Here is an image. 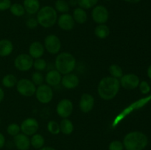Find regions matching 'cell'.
<instances>
[{
	"label": "cell",
	"instance_id": "6da1fadb",
	"mask_svg": "<svg viewBox=\"0 0 151 150\" xmlns=\"http://www.w3.org/2000/svg\"><path fill=\"white\" fill-rule=\"evenodd\" d=\"M120 82L118 79L112 76L104 77L100 81L97 87L99 96L104 100L113 99L118 94Z\"/></svg>",
	"mask_w": 151,
	"mask_h": 150
},
{
	"label": "cell",
	"instance_id": "7a4b0ae2",
	"mask_svg": "<svg viewBox=\"0 0 151 150\" xmlns=\"http://www.w3.org/2000/svg\"><path fill=\"white\" fill-rule=\"evenodd\" d=\"M148 144L147 135L139 131L127 134L123 139L124 148L126 150H143Z\"/></svg>",
	"mask_w": 151,
	"mask_h": 150
},
{
	"label": "cell",
	"instance_id": "3957f363",
	"mask_svg": "<svg viewBox=\"0 0 151 150\" xmlns=\"http://www.w3.org/2000/svg\"><path fill=\"white\" fill-rule=\"evenodd\" d=\"M36 19L38 22V24H40L43 27H52L57 22V11L52 6H44L40 8V10L37 13Z\"/></svg>",
	"mask_w": 151,
	"mask_h": 150
},
{
	"label": "cell",
	"instance_id": "277c9868",
	"mask_svg": "<svg viewBox=\"0 0 151 150\" xmlns=\"http://www.w3.org/2000/svg\"><path fill=\"white\" fill-rule=\"evenodd\" d=\"M55 68L62 74H67L73 71L76 65V60L72 54L62 52L56 57Z\"/></svg>",
	"mask_w": 151,
	"mask_h": 150
},
{
	"label": "cell",
	"instance_id": "5b68a950",
	"mask_svg": "<svg viewBox=\"0 0 151 150\" xmlns=\"http://www.w3.org/2000/svg\"><path fill=\"white\" fill-rule=\"evenodd\" d=\"M17 91L24 96H32L35 94V85L28 79H22L16 84Z\"/></svg>",
	"mask_w": 151,
	"mask_h": 150
},
{
	"label": "cell",
	"instance_id": "8992f818",
	"mask_svg": "<svg viewBox=\"0 0 151 150\" xmlns=\"http://www.w3.org/2000/svg\"><path fill=\"white\" fill-rule=\"evenodd\" d=\"M33 58L29 54H21L14 60V66L16 69L21 71H27L33 66Z\"/></svg>",
	"mask_w": 151,
	"mask_h": 150
},
{
	"label": "cell",
	"instance_id": "52a82bcc",
	"mask_svg": "<svg viewBox=\"0 0 151 150\" xmlns=\"http://www.w3.org/2000/svg\"><path fill=\"white\" fill-rule=\"evenodd\" d=\"M36 99L42 104H47L50 102L53 98V91L51 87L48 85H39L35 91Z\"/></svg>",
	"mask_w": 151,
	"mask_h": 150
},
{
	"label": "cell",
	"instance_id": "ba28073f",
	"mask_svg": "<svg viewBox=\"0 0 151 150\" xmlns=\"http://www.w3.org/2000/svg\"><path fill=\"white\" fill-rule=\"evenodd\" d=\"M91 17L94 22L99 24H105L109 20V13L108 9L105 6L99 4L93 7L91 11Z\"/></svg>",
	"mask_w": 151,
	"mask_h": 150
},
{
	"label": "cell",
	"instance_id": "9c48e42d",
	"mask_svg": "<svg viewBox=\"0 0 151 150\" xmlns=\"http://www.w3.org/2000/svg\"><path fill=\"white\" fill-rule=\"evenodd\" d=\"M61 47V43L58 36L55 35H47L44 40V48L50 54H58Z\"/></svg>",
	"mask_w": 151,
	"mask_h": 150
},
{
	"label": "cell",
	"instance_id": "30bf717a",
	"mask_svg": "<svg viewBox=\"0 0 151 150\" xmlns=\"http://www.w3.org/2000/svg\"><path fill=\"white\" fill-rule=\"evenodd\" d=\"M21 130L22 131L23 134L27 135H33L37 132L39 128V124L38 121L33 118H28L23 121L21 124Z\"/></svg>",
	"mask_w": 151,
	"mask_h": 150
},
{
	"label": "cell",
	"instance_id": "8fae6325",
	"mask_svg": "<svg viewBox=\"0 0 151 150\" xmlns=\"http://www.w3.org/2000/svg\"><path fill=\"white\" fill-rule=\"evenodd\" d=\"M120 85L122 88L127 90H133L137 88L139 85V78L134 74H127L120 78Z\"/></svg>",
	"mask_w": 151,
	"mask_h": 150
},
{
	"label": "cell",
	"instance_id": "7c38bea8",
	"mask_svg": "<svg viewBox=\"0 0 151 150\" xmlns=\"http://www.w3.org/2000/svg\"><path fill=\"white\" fill-rule=\"evenodd\" d=\"M56 111L60 117L66 119L72 114L73 111V104L69 99H63L58 104Z\"/></svg>",
	"mask_w": 151,
	"mask_h": 150
},
{
	"label": "cell",
	"instance_id": "4fadbf2b",
	"mask_svg": "<svg viewBox=\"0 0 151 150\" xmlns=\"http://www.w3.org/2000/svg\"><path fill=\"white\" fill-rule=\"evenodd\" d=\"M94 98L89 94H83L81 97L79 102L80 110L83 113H89L94 108Z\"/></svg>",
	"mask_w": 151,
	"mask_h": 150
},
{
	"label": "cell",
	"instance_id": "5bb4252c",
	"mask_svg": "<svg viewBox=\"0 0 151 150\" xmlns=\"http://www.w3.org/2000/svg\"><path fill=\"white\" fill-rule=\"evenodd\" d=\"M58 24L60 29L69 31L75 27V21L72 15L69 13H63L58 19Z\"/></svg>",
	"mask_w": 151,
	"mask_h": 150
},
{
	"label": "cell",
	"instance_id": "9a60e30c",
	"mask_svg": "<svg viewBox=\"0 0 151 150\" xmlns=\"http://www.w3.org/2000/svg\"><path fill=\"white\" fill-rule=\"evenodd\" d=\"M80 79L78 76L75 74H67L61 79V83L63 86L66 89H73L77 88L79 85Z\"/></svg>",
	"mask_w": 151,
	"mask_h": 150
},
{
	"label": "cell",
	"instance_id": "2e32d148",
	"mask_svg": "<svg viewBox=\"0 0 151 150\" xmlns=\"http://www.w3.org/2000/svg\"><path fill=\"white\" fill-rule=\"evenodd\" d=\"M13 142L19 150H28L30 146V140L27 135L19 133L13 138Z\"/></svg>",
	"mask_w": 151,
	"mask_h": 150
},
{
	"label": "cell",
	"instance_id": "e0dca14e",
	"mask_svg": "<svg viewBox=\"0 0 151 150\" xmlns=\"http://www.w3.org/2000/svg\"><path fill=\"white\" fill-rule=\"evenodd\" d=\"M44 53V46L38 41L32 43L29 47V54L33 59L42 57Z\"/></svg>",
	"mask_w": 151,
	"mask_h": 150
},
{
	"label": "cell",
	"instance_id": "ac0fdd59",
	"mask_svg": "<svg viewBox=\"0 0 151 150\" xmlns=\"http://www.w3.org/2000/svg\"><path fill=\"white\" fill-rule=\"evenodd\" d=\"M61 74L57 70H51L46 75V82L50 86H56L61 82Z\"/></svg>",
	"mask_w": 151,
	"mask_h": 150
},
{
	"label": "cell",
	"instance_id": "d6986e66",
	"mask_svg": "<svg viewBox=\"0 0 151 150\" xmlns=\"http://www.w3.org/2000/svg\"><path fill=\"white\" fill-rule=\"evenodd\" d=\"M23 6L26 13L29 15H34L41 8L39 0H24Z\"/></svg>",
	"mask_w": 151,
	"mask_h": 150
},
{
	"label": "cell",
	"instance_id": "ffe728a7",
	"mask_svg": "<svg viewBox=\"0 0 151 150\" xmlns=\"http://www.w3.org/2000/svg\"><path fill=\"white\" fill-rule=\"evenodd\" d=\"M13 50V43L10 40H0V57H7L10 55Z\"/></svg>",
	"mask_w": 151,
	"mask_h": 150
},
{
	"label": "cell",
	"instance_id": "44dd1931",
	"mask_svg": "<svg viewBox=\"0 0 151 150\" xmlns=\"http://www.w3.org/2000/svg\"><path fill=\"white\" fill-rule=\"evenodd\" d=\"M72 17H73L75 21L77 22L78 24H85L86 22L87 19H88L86 11L80 7H76L73 10Z\"/></svg>",
	"mask_w": 151,
	"mask_h": 150
},
{
	"label": "cell",
	"instance_id": "7402d4cb",
	"mask_svg": "<svg viewBox=\"0 0 151 150\" xmlns=\"http://www.w3.org/2000/svg\"><path fill=\"white\" fill-rule=\"evenodd\" d=\"M94 34L98 38L104 39V38H107L110 34V29L105 24H99L98 26H96L95 29H94Z\"/></svg>",
	"mask_w": 151,
	"mask_h": 150
},
{
	"label": "cell",
	"instance_id": "603a6c76",
	"mask_svg": "<svg viewBox=\"0 0 151 150\" xmlns=\"http://www.w3.org/2000/svg\"><path fill=\"white\" fill-rule=\"evenodd\" d=\"M60 132H63L64 135H70L74 131V125L69 119H63L60 121Z\"/></svg>",
	"mask_w": 151,
	"mask_h": 150
},
{
	"label": "cell",
	"instance_id": "cb8c5ba5",
	"mask_svg": "<svg viewBox=\"0 0 151 150\" xmlns=\"http://www.w3.org/2000/svg\"><path fill=\"white\" fill-rule=\"evenodd\" d=\"M45 140L44 138L40 134H34L30 139V145L35 149H41L44 146Z\"/></svg>",
	"mask_w": 151,
	"mask_h": 150
},
{
	"label": "cell",
	"instance_id": "d4e9b609",
	"mask_svg": "<svg viewBox=\"0 0 151 150\" xmlns=\"http://www.w3.org/2000/svg\"><path fill=\"white\" fill-rule=\"evenodd\" d=\"M17 78L15 75L13 74H7L2 78V82L3 86L7 88H13L15 85H16L17 84Z\"/></svg>",
	"mask_w": 151,
	"mask_h": 150
},
{
	"label": "cell",
	"instance_id": "484cf974",
	"mask_svg": "<svg viewBox=\"0 0 151 150\" xmlns=\"http://www.w3.org/2000/svg\"><path fill=\"white\" fill-rule=\"evenodd\" d=\"M69 2L66 0H56L55 3V7L57 12L61 13H68L69 11Z\"/></svg>",
	"mask_w": 151,
	"mask_h": 150
},
{
	"label": "cell",
	"instance_id": "4316f807",
	"mask_svg": "<svg viewBox=\"0 0 151 150\" xmlns=\"http://www.w3.org/2000/svg\"><path fill=\"white\" fill-rule=\"evenodd\" d=\"M9 10H10V13L13 16H17V17H21V16H24L25 14V13H26L23 4H20V3H14V4H12Z\"/></svg>",
	"mask_w": 151,
	"mask_h": 150
},
{
	"label": "cell",
	"instance_id": "83f0119b",
	"mask_svg": "<svg viewBox=\"0 0 151 150\" xmlns=\"http://www.w3.org/2000/svg\"><path fill=\"white\" fill-rule=\"evenodd\" d=\"M99 0H78V5L84 10L93 8L98 3Z\"/></svg>",
	"mask_w": 151,
	"mask_h": 150
},
{
	"label": "cell",
	"instance_id": "f1b7e54d",
	"mask_svg": "<svg viewBox=\"0 0 151 150\" xmlns=\"http://www.w3.org/2000/svg\"><path fill=\"white\" fill-rule=\"evenodd\" d=\"M109 72L112 77L116 78V79L121 78L123 76V71H122V68L116 64H113L109 67Z\"/></svg>",
	"mask_w": 151,
	"mask_h": 150
},
{
	"label": "cell",
	"instance_id": "f546056e",
	"mask_svg": "<svg viewBox=\"0 0 151 150\" xmlns=\"http://www.w3.org/2000/svg\"><path fill=\"white\" fill-rule=\"evenodd\" d=\"M47 129L52 135H58L60 132V125L55 121L53 120L50 121L48 122V124H47Z\"/></svg>",
	"mask_w": 151,
	"mask_h": 150
},
{
	"label": "cell",
	"instance_id": "4dcf8cb0",
	"mask_svg": "<svg viewBox=\"0 0 151 150\" xmlns=\"http://www.w3.org/2000/svg\"><path fill=\"white\" fill-rule=\"evenodd\" d=\"M20 130H21L20 126H19L17 124H15V123L10 124H9L7 127V133H8L10 135H11V136H13V137L16 136V135H18V134L19 133V132H20Z\"/></svg>",
	"mask_w": 151,
	"mask_h": 150
},
{
	"label": "cell",
	"instance_id": "1f68e13d",
	"mask_svg": "<svg viewBox=\"0 0 151 150\" xmlns=\"http://www.w3.org/2000/svg\"><path fill=\"white\" fill-rule=\"evenodd\" d=\"M44 81V77L43 74L40 72H34L32 75V82L36 85H42Z\"/></svg>",
	"mask_w": 151,
	"mask_h": 150
},
{
	"label": "cell",
	"instance_id": "d6a6232c",
	"mask_svg": "<svg viewBox=\"0 0 151 150\" xmlns=\"http://www.w3.org/2000/svg\"><path fill=\"white\" fill-rule=\"evenodd\" d=\"M33 66L35 70L37 71H44L47 67V62L45 60L42 58L35 59L33 63Z\"/></svg>",
	"mask_w": 151,
	"mask_h": 150
},
{
	"label": "cell",
	"instance_id": "836d02e7",
	"mask_svg": "<svg viewBox=\"0 0 151 150\" xmlns=\"http://www.w3.org/2000/svg\"><path fill=\"white\" fill-rule=\"evenodd\" d=\"M109 150H124L123 143L120 141H113L109 146Z\"/></svg>",
	"mask_w": 151,
	"mask_h": 150
},
{
	"label": "cell",
	"instance_id": "e575fe53",
	"mask_svg": "<svg viewBox=\"0 0 151 150\" xmlns=\"http://www.w3.org/2000/svg\"><path fill=\"white\" fill-rule=\"evenodd\" d=\"M139 90L141 91L142 94H148L150 91V86L148 84V82H146V81H142L141 82H139Z\"/></svg>",
	"mask_w": 151,
	"mask_h": 150
},
{
	"label": "cell",
	"instance_id": "d590c367",
	"mask_svg": "<svg viewBox=\"0 0 151 150\" xmlns=\"http://www.w3.org/2000/svg\"><path fill=\"white\" fill-rule=\"evenodd\" d=\"M38 22L37 21L36 19L35 18H29V19H27L26 21V26H27L29 29H35L38 26Z\"/></svg>",
	"mask_w": 151,
	"mask_h": 150
},
{
	"label": "cell",
	"instance_id": "8d00e7d4",
	"mask_svg": "<svg viewBox=\"0 0 151 150\" xmlns=\"http://www.w3.org/2000/svg\"><path fill=\"white\" fill-rule=\"evenodd\" d=\"M11 4V0H0V11L9 10Z\"/></svg>",
	"mask_w": 151,
	"mask_h": 150
},
{
	"label": "cell",
	"instance_id": "74e56055",
	"mask_svg": "<svg viewBox=\"0 0 151 150\" xmlns=\"http://www.w3.org/2000/svg\"><path fill=\"white\" fill-rule=\"evenodd\" d=\"M5 145V138L1 132H0V149L3 148Z\"/></svg>",
	"mask_w": 151,
	"mask_h": 150
},
{
	"label": "cell",
	"instance_id": "f35d334b",
	"mask_svg": "<svg viewBox=\"0 0 151 150\" xmlns=\"http://www.w3.org/2000/svg\"><path fill=\"white\" fill-rule=\"evenodd\" d=\"M4 98V91H3L2 88L0 87V103L3 101Z\"/></svg>",
	"mask_w": 151,
	"mask_h": 150
},
{
	"label": "cell",
	"instance_id": "ab89813d",
	"mask_svg": "<svg viewBox=\"0 0 151 150\" xmlns=\"http://www.w3.org/2000/svg\"><path fill=\"white\" fill-rule=\"evenodd\" d=\"M123 1H126V2L130 3V4H137L141 0H123Z\"/></svg>",
	"mask_w": 151,
	"mask_h": 150
},
{
	"label": "cell",
	"instance_id": "60d3db41",
	"mask_svg": "<svg viewBox=\"0 0 151 150\" xmlns=\"http://www.w3.org/2000/svg\"><path fill=\"white\" fill-rule=\"evenodd\" d=\"M69 6H75L78 4V0H69Z\"/></svg>",
	"mask_w": 151,
	"mask_h": 150
},
{
	"label": "cell",
	"instance_id": "b9f144b4",
	"mask_svg": "<svg viewBox=\"0 0 151 150\" xmlns=\"http://www.w3.org/2000/svg\"><path fill=\"white\" fill-rule=\"evenodd\" d=\"M40 150H56V149H55L52 148V147L44 146V147H42V148L40 149Z\"/></svg>",
	"mask_w": 151,
	"mask_h": 150
},
{
	"label": "cell",
	"instance_id": "7bdbcfd3",
	"mask_svg": "<svg viewBox=\"0 0 151 150\" xmlns=\"http://www.w3.org/2000/svg\"><path fill=\"white\" fill-rule=\"evenodd\" d=\"M147 76L151 79V65L149 66L148 69H147Z\"/></svg>",
	"mask_w": 151,
	"mask_h": 150
},
{
	"label": "cell",
	"instance_id": "ee69618b",
	"mask_svg": "<svg viewBox=\"0 0 151 150\" xmlns=\"http://www.w3.org/2000/svg\"><path fill=\"white\" fill-rule=\"evenodd\" d=\"M105 1H111V0H105Z\"/></svg>",
	"mask_w": 151,
	"mask_h": 150
},
{
	"label": "cell",
	"instance_id": "f6af8a7d",
	"mask_svg": "<svg viewBox=\"0 0 151 150\" xmlns=\"http://www.w3.org/2000/svg\"><path fill=\"white\" fill-rule=\"evenodd\" d=\"M0 124H1V118H0Z\"/></svg>",
	"mask_w": 151,
	"mask_h": 150
}]
</instances>
